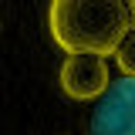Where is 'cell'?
<instances>
[{
    "label": "cell",
    "instance_id": "6da1fadb",
    "mask_svg": "<svg viewBox=\"0 0 135 135\" xmlns=\"http://www.w3.org/2000/svg\"><path fill=\"white\" fill-rule=\"evenodd\" d=\"M47 31L64 54L112 57L132 31V17L125 0H51Z\"/></svg>",
    "mask_w": 135,
    "mask_h": 135
},
{
    "label": "cell",
    "instance_id": "7a4b0ae2",
    "mask_svg": "<svg viewBox=\"0 0 135 135\" xmlns=\"http://www.w3.org/2000/svg\"><path fill=\"white\" fill-rule=\"evenodd\" d=\"M112 68L108 57L98 54H68L61 71H57V84L71 101H98L108 88H112Z\"/></svg>",
    "mask_w": 135,
    "mask_h": 135
},
{
    "label": "cell",
    "instance_id": "3957f363",
    "mask_svg": "<svg viewBox=\"0 0 135 135\" xmlns=\"http://www.w3.org/2000/svg\"><path fill=\"white\" fill-rule=\"evenodd\" d=\"M88 135H135V78H118L95 101Z\"/></svg>",
    "mask_w": 135,
    "mask_h": 135
},
{
    "label": "cell",
    "instance_id": "277c9868",
    "mask_svg": "<svg viewBox=\"0 0 135 135\" xmlns=\"http://www.w3.org/2000/svg\"><path fill=\"white\" fill-rule=\"evenodd\" d=\"M115 64H118V71H122V78H135V27L122 41H118V47H115Z\"/></svg>",
    "mask_w": 135,
    "mask_h": 135
},
{
    "label": "cell",
    "instance_id": "5b68a950",
    "mask_svg": "<svg viewBox=\"0 0 135 135\" xmlns=\"http://www.w3.org/2000/svg\"><path fill=\"white\" fill-rule=\"evenodd\" d=\"M125 7H128V17H132V27H135V0H125Z\"/></svg>",
    "mask_w": 135,
    "mask_h": 135
}]
</instances>
